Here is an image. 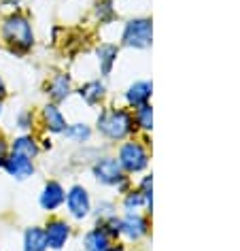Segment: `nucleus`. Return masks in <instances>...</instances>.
<instances>
[{"mask_svg":"<svg viewBox=\"0 0 240 251\" xmlns=\"http://www.w3.org/2000/svg\"><path fill=\"white\" fill-rule=\"evenodd\" d=\"M2 113H4V100H0V119H2Z\"/></svg>","mask_w":240,"mask_h":251,"instance_id":"obj_29","label":"nucleus"},{"mask_svg":"<svg viewBox=\"0 0 240 251\" xmlns=\"http://www.w3.org/2000/svg\"><path fill=\"white\" fill-rule=\"evenodd\" d=\"M92 175L98 183H102L106 187H117L119 192L128 190V175L123 173L121 164L117 162V158L113 155H98L92 164Z\"/></svg>","mask_w":240,"mask_h":251,"instance_id":"obj_3","label":"nucleus"},{"mask_svg":"<svg viewBox=\"0 0 240 251\" xmlns=\"http://www.w3.org/2000/svg\"><path fill=\"white\" fill-rule=\"evenodd\" d=\"M117 55H119V47L113 45V43H102V45L96 47V58H98V66H100V75L102 77H109L113 73Z\"/></svg>","mask_w":240,"mask_h":251,"instance_id":"obj_16","label":"nucleus"},{"mask_svg":"<svg viewBox=\"0 0 240 251\" xmlns=\"http://www.w3.org/2000/svg\"><path fill=\"white\" fill-rule=\"evenodd\" d=\"M7 153H9V141H7V136L0 132V164H2V160L7 158Z\"/></svg>","mask_w":240,"mask_h":251,"instance_id":"obj_26","label":"nucleus"},{"mask_svg":"<svg viewBox=\"0 0 240 251\" xmlns=\"http://www.w3.org/2000/svg\"><path fill=\"white\" fill-rule=\"evenodd\" d=\"M9 153L24 155V158H28V160H36L41 153V143L32 132L20 134V136H15L13 141H9Z\"/></svg>","mask_w":240,"mask_h":251,"instance_id":"obj_13","label":"nucleus"},{"mask_svg":"<svg viewBox=\"0 0 240 251\" xmlns=\"http://www.w3.org/2000/svg\"><path fill=\"white\" fill-rule=\"evenodd\" d=\"M22 251H47V238L43 226H30L24 232Z\"/></svg>","mask_w":240,"mask_h":251,"instance_id":"obj_18","label":"nucleus"},{"mask_svg":"<svg viewBox=\"0 0 240 251\" xmlns=\"http://www.w3.org/2000/svg\"><path fill=\"white\" fill-rule=\"evenodd\" d=\"M138 190H141L144 200H147V209H151V200H153V177H151V175H144L141 185H138Z\"/></svg>","mask_w":240,"mask_h":251,"instance_id":"obj_24","label":"nucleus"},{"mask_svg":"<svg viewBox=\"0 0 240 251\" xmlns=\"http://www.w3.org/2000/svg\"><path fill=\"white\" fill-rule=\"evenodd\" d=\"M0 49H2V43H0Z\"/></svg>","mask_w":240,"mask_h":251,"instance_id":"obj_30","label":"nucleus"},{"mask_svg":"<svg viewBox=\"0 0 240 251\" xmlns=\"http://www.w3.org/2000/svg\"><path fill=\"white\" fill-rule=\"evenodd\" d=\"M134 124H136V128L144 130V132H149L153 128V109H151L149 102L134 109Z\"/></svg>","mask_w":240,"mask_h":251,"instance_id":"obj_20","label":"nucleus"},{"mask_svg":"<svg viewBox=\"0 0 240 251\" xmlns=\"http://www.w3.org/2000/svg\"><path fill=\"white\" fill-rule=\"evenodd\" d=\"M4 98H7V85H4V79L0 75V100H4Z\"/></svg>","mask_w":240,"mask_h":251,"instance_id":"obj_27","label":"nucleus"},{"mask_svg":"<svg viewBox=\"0 0 240 251\" xmlns=\"http://www.w3.org/2000/svg\"><path fill=\"white\" fill-rule=\"evenodd\" d=\"M117 162L125 175L143 173L149 166V151L141 141H125L117 151Z\"/></svg>","mask_w":240,"mask_h":251,"instance_id":"obj_4","label":"nucleus"},{"mask_svg":"<svg viewBox=\"0 0 240 251\" xmlns=\"http://www.w3.org/2000/svg\"><path fill=\"white\" fill-rule=\"evenodd\" d=\"M4 173L9 175V177H13L15 181H26L34 175V160H28L24 158V155H17V153H7V158L2 160V164H0Z\"/></svg>","mask_w":240,"mask_h":251,"instance_id":"obj_9","label":"nucleus"},{"mask_svg":"<svg viewBox=\"0 0 240 251\" xmlns=\"http://www.w3.org/2000/svg\"><path fill=\"white\" fill-rule=\"evenodd\" d=\"M143 206H147V200H144L141 190H132L123 194V209L128 213H134L138 209H143Z\"/></svg>","mask_w":240,"mask_h":251,"instance_id":"obj_21","label":"nucleus"},{"mask_svg":"<svg viewBox=\"0 0 240 251\" xmlns=\"http://www.w3.org/2000/svg\"><path fill=\"white\" fill-rule=\"evenodd\" d=\"M43 230H45V238H47V249H53V251L64 249V245L72 234L71 224L62 217H49L45 226H43Z\"/></svg>","mask_w":240,"mask_h":251,"instance_id":"obj_7","label":"nucleus"},{"mask_svg":"<svg viewBox=\"0 0 240 251\" xmlns=\"http://www.w3.org/2000/svg\"><path fill=\"white\" fill-rule=\"evenodd\" d=\"M83 247L85 251H109L113 247V238L106 234L102 228H92L83 236Z\"/></svg>","mask_w":240,"mask_h":251,"instance_id":"obj_17","label":"nucleus"},{"mask_svg":"<svg viewBox=\"0 0 240 251\" xmlns=\"http://www.w3.org/2000/svg\"><path fill=\"white\" fill-rule=\"evenodd\" d=\"M151 90H153V85H151V81H134L128 90H125V102L132 109H136V106H143L149 102L151 98Z\"/></svg>","mask_w":240,"mask_h":251,"instance_id":"obj_15","label":"nucleus"},{"mask_svg":"<svg viewBox=\"0 0 240 251\" xmlns=\"http://www.w3.org/2000/svg\"><path fill=\"white\" fill-rule=\"evenodd\" d=\"M96 130L102 139L111 143L125 141L136 132L134 115L123 106H106V109L100 111L96 119Z\"/></svg>","mask_w":240,"mask_h":251,"instance_id":"obj_2","label":"nucleus"},{"mask_svg":"<svg viewBox=\"0 0 240 251\" xmlns=\"http://www.w3.org/2000/svg\"><path fill=\"white\" fill-rule=\"evenodd\" d=\"M147 234H149V222L138 211L125 213L121 217V236H125L128 241H141Z\"/></svg>","mask_w":240,"mask_h":251,"instance_id":"obj_12","label":"nucleus"},{"mask_svg":"<svg viewBox=\"0 0 240 251\" xmlns=\"http://www.w3.org/2000/svg\"><path fill=\"white\" fill-rule=\"evenodd\" d=\"M15 128L22 130V134H30L34 130V113L24 109L15 115Z\"/></svg>","mask_w":240,"mask_h":251,"instance_id":"obj_22","label":"nucleus"},{"mask_svg":"<svg viewBox=\"0 0 240 251\" xmlns=\"http://www.w3.org/2000/svg\"><path fill=\"white\" fill-rule=\"evenodd\" d=\"M66 211L74 222H83L92 215V196L87 192V187L74 183L72 187H68L66 198H64Z\"/></svg>","mask_w":240,"mask_h":251,"instance_id":"obj_6","label":"nucleus"},{"mask_svg":"<svg viewBox=\"0 0 240 251\" xmlns=\"http://www.w3.org/2000/svg\"><path fill=\"white\" fill-rule=\"evenodd\" d=\"M153 39V24L149 17H134L123 26L121 43L132 49H147Z\"/></svg>","mask_w":240,"mask_h":251,"instance_id":"obj_5","label":"nucleus"},{"mask_svg":"<svg viewBox=\"0 0 240 251\" xmlns=\"http://www.w3.org/2000/svg\"><path fill=\"white\" fill-rule=\"evenodd\" d=\"M64 198H66L64 185L55 179H49V181H45V185H43V190L39 194V204L43 211L55 213L58 209L64 206Z\"/></svg>","mask_w":240,"mask_h":251,"instance_id":"obj_8","label":"nucleus"},{"mask_svg":"<svg viewBox=\"0 0 240 251\" xmlns=\"http://www.w3.org/2000/svg\"><path fill=\"white\" fill-rule=\"evenodd\" d=\"M64 139H68L71 143H77V145H85L92 139V128L85 122H77V124H68L64 130Z\"/></svg>","mask_w":240,"mask_h":251,"instance_id":"obj_19","label":"nucleus"},{"mask_svg":"<svg viewBox=\"0 0 240 251\" xmlns=\"http://www.w3.org/2000/svg\"><path fill=\"white\" fill-rule=\"evenodd\" d=\"M77 94L87 106H98L106 98V85L100 79H92V81H85L77 90Z\"/></svg>","mask_w":240,"mask_h":251,"instance_id":"obj_14","label":"nucleus"},{"mask_svg":"<svg viewBox=\"0 0 240 251\" xmlns=\"http://www.w3.org/2000/svg\"><path fill=\"white\" fill-rule=\"evenodd\" d=\"M109 251H125V249H123V245H113Z\"/></svg>","mask_w":240,"mask_h":251,"instance_id":"obj_28","label":"nucleus"},{"mask_svg":"<svg viewBox=\"0 0 240 251\" xmlns=\"http://www.w3.org/2000/svg\"><path fill=\"white\" fill-rule=\"evenodd\" d=\"M45 94L55 104L64 102V100L72 94V77L68 73H55L45 83Z\"/></svg>","mask_w":240,"mask_h":251,"instance_id":"obj_11","label":"nucleus"},{"mask_svg":"<svg viewBox=\"0 0 240 251\" xmlns=\"http://www.w3.org/2000/svg\"><path fill=\"white\" fill-rule=\"evenodd\" d=\"M41 126L47 134H64L68 122H66L64 113H62V109L58 104L47 102L41 109Z\"/></svg>","mask_w":240,"mask_h":251,"instance_id":"obj_10","label":"nucleus"},{"mask_svg":"<svg viewBox=\"0 0 240 251\" xmlns=\"http://www.w3.org/2000/svg\"><path fill=\"white\" fill-rule=\"evenodd\" d=\"M34 28L26 13L15 11L0 22V43L13 55H28L34 47Z\"/></svg>","mask_w":240,"mask_h":251,"instance_id":"obj_1","label":"nucleus"},{"mask_svg":"<svg viewBox=\"0 0 240 251\" xmlns=\"http://www.w3.org/2000/svg\"><path fill=\"white\" fill-rule=\"evenodd\" d=\"M96 17L100 22H109L113 20V15H115V9H113V0H100L96 4Z\"/></svg>","mask_w":240,"mask_h":251,"instance_id":"obj_23","label":"nucleus"},{"mask_svg":"<svg viewBox=\"0 0 240 251\" xmlns=\"http://www.w3.org/2000/svg\"><path fill=\"white\" fill-rule=\"evenodd\" d=\"M111 215H115V204L113 202H100L98 204V209H96V217H98V222H102V219L106 217H111Z\"/></svg>","mask_w":240,"mask_h":251,"instance_id":"obj_25","label":"nucleus"}]
</instances>
